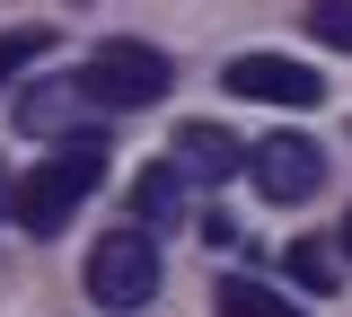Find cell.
<instances>
[{
	"instance_id": "7a4b0ae2",
	"label": "cell",
	"mask_w": 352,
	"mask_h": 317,
	"mask_svg": "<svg viewBox=\"0 0 352 317\" xmlns=\"http://www.w3.org/2000/svg\"><path fill=\"white\" fill-rule=\"evenodd\" d=\"M80 80V97L88 106H106V115H132V106H159V97L176 89V62L159 45H141V36H115V45H97L71 71Z\"/></svg>"
},
{
	"instance_id": "5bb4252c",
	"label": "cell",
	"mask_w": 352,
	"mask_h": 317,
	"mask_svg": "<svg viewBox=\"0 0 352 317\" xmlns=\"http://www.w3.org/2000/svg\"><path fill=\"white\" fill-rule=\"evenodd\" d=\"M0 194H9V168H0Z\"/></svg>"
},
{
	"instance_id": "8fae6325",
	"label": "cell",
	"mask_w": 352,
	"mask_h": 317,
	"mask_svg": "<svg viewBox=\"0 0 352 317\" xmlns=\"http://www.w3.org/2000/svg\"><path fill=\"white\" fill-rule=\"evenodd\" d=\"M44 53H53V27H9V36H0V89H9L27 62H44Z\"/></svg>"
},
{
	"instance_id": "ba28073f",
	"label": "cell",
	"mask_w": 352,
	"mask_h": 317,
	"mask_svg": "<svg viewBox=\"0 0 352 317\" xmlns=\"http://www.w3.org/2000/svg\"><path fill=\"white\" fill-rule=\"evenodd\" d=\"M176 212H185V177H176V168H141V177H132V221L159 238Z\"/></svg>"
},
{
	"instance_id": "8992f818",
	"label": "cell",
	"mask_w": 352,
	"mask_h": 317,
	"mask_svg": "<svg viewBox=\"0 0 352 317\" xmlns=\"http://www.w3.org/2000/svg\"><path fill=\"white\" fill-rule=\"evenodd\" d=\"M185 185H229L238 168H247V150H238V133L229 124H176V159H168Z\"/></svg>"
},
{
	"instance_id": "3957f363",
	"label": "cell",
	"mask_w": 352,
	"mask_h": 317,
	"mask_svg": "<svg viewBox=\"0 0 352 317\" xmlns=\"http://www.w3.org/2000/svg\"><path fill=\"white\" fill-rule=\"evenodd\" d=\"M88 291H97V309H150V291H159V238L150 229L97 238L88 247Z\"/></svg>"
},
{
	"instance_id": "52a82bcc",
	"label": "cell",
	"mask_w": 352,
	"mask_h": 317,
	"mask_svg": "<svg viewBox=\"0 0 352 317\" xmlns=\"http://www.w3.org/2000/svg\"><path fill=\"white\" fill-rule=\"evenodd\" d=\"M80 80H44V89L18 97V133H36V141H80Z\"/></svg>"
},
{
	"instance_id": "7c38bea8",
	"label": "cell",
	"mask_w": 352,
	"mask_h": 317,
	"mask_svg": "<svg viewBox=\"0 0 352 317\" xmlns=\"http://www.w3.org/2000/svg\"><path fill=\"white\" fill-rule=\"evenodd\" d=\"M308 36L335 45V53H352V0H308Z\"/></svg>"
},
{
	"instance_id": "277c9868",
	"label": "cell",
	"mask_w": 352,
	"mask_h": 317,
	"mask_svg": "<svg viewBox=\"0 0 352 317\" xmlns=\"http://www.w3.org/2000/svg\"><path fill=\"white\" fill-rule=\"evenodd\" d=\"M247 177H256L264 203H308V194L326 185V159H317V141L273 133V141H256V150H247Z\"/></svg>"
},
{
	"instance_id": "4fadbf2b",
	"label": "cell",
	"mask_w": 352,
	"mask_h": 317,
	"mask_svg": "<svg viewBox=\"0 0 352 317\" xmlns=\"http://www.w3.org/2000/svg\"><path fill=\"white\" fill-rule=\"evenodd\" d=\"M344 256H352V212H344Z\"/></svg>"
},
{
	"instance_id": "30bf717a",
	"label": "cell",
	"mask_w": 352,
	"mask_h": 317,
	"mask_svg": "<svg viewBox=\"0 0 352 317\" xmlns=\"http://www.w3.org/2000/svg\"><path fill=\"white\" fill-rule=\"evenodd\" d=\"M282 265H291V282H300V291H317V300H326V291H344L335 247H317V238H291V256H282Z\"/></svg>"
},
{
	"instance_id": "9c48e42d",
	"label": "cell",
	"mask_w": 352,
	"mask_h": 317,
	"mask_svg": "<svg viewBox=\"0 0 352 317\" xmlns=\"http://www.w3.org/2000/svg\"><path fill=\"white\" fill-rule=\"evenodd\" d=\"M212 309H220V317H308L291 291H273V282H247V273H229V282H220V291H212Z\"/></svg>"
},
{
	"instance_id": "6da1fadb",
	"label": "cell",
	"mask_w": 352,
	"mask_h": 317,
	"mask_svg": "<svg viewBox=\"0 0 352 317\" xmlns=\"http://www.w3.org/2000/svg\"><path fill=\"white\" fill-rule=\"evenodd\" d=\"M97 185H106V133H80V141H62L44 168H27V177L9 185V212H18L27 238H53V229H71V212H80Z\"/></svg>"
},
{
	"instance_id": "5b68a950",
	"label": "cell",
	"mask_w": 352,
	"mask_h": 317,
	"mask_svg": "<svg viewBox=\"0 0 352 317\" xmlns=\"http://www.w3.org/2000/svg\"><path fill=\"white\" fill-rule=\"evenodd\" d=\"M220 80H229V97H256V106H317L326 97V80L291 53H238Z\"/></svg>"
}]
</instances>
